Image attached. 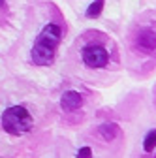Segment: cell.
<instances>
[{
	"label": "cell",
	"instance_id": "5",
	"mask_svg": "<svg viewBox=\"0 0 156 158\" xmlns=\"http://www.w3.org/2000/svg\"><path fill=\"white\" fill-rule=\"evenodd\" d=\"M135 45H138L141 51L150 53L156 49V32L152 30H141L138 34V40H135Z\"/></svg>",
	"mask_w": 156,
	"mask_h": 158
},
{
	"label": "cell",
	"instance_id": "2",
	"mask_svg": "<svg viewBox=\"0 0 156 158\" xmlns=\"http://www.w3.org/2000/svg\"><path fill=\"white\" fill-rule=\"evenodd\" d=\"M2 128L11 135H23L32 128V115L23 106H11L2 113Z\"/></svg>",
	"mask_w": 156,
	"mask_h": 158
},
{
	"label": "cell",
	"instance_id": "4",
	"mask_svg": "<svg viewBox=\"0 0 156 158\" xmlns=\"http://www.w3.org/2000/svg\"><path fill=\"white\" fill-rule=\"evenodd\" d=\"M83 106V96L75 90H66L60 98V107L64 111H77Z\"/></svg>",
	"mask_w": 156,
	"mask_h": 158
},
{
	"label": "cell",
	"instance_id": "8",
	"mask_svg": "<svg viewBox=\"0 0 156 158\" xmlns=\"http://www.w3.org/2000/svg\"><path fill=\"white\" fill-rule=\"evenodd\" d=\"M154 147H156V130H150L143 139V149H145V152H150V151H154Z\"/></svg>",
	"mask_w": 156,
	"mask_h": 158
},
{
	"label": "cell",
	"instance_id": "6",
	"mask_svg": "<svg viewBox=\"0 0 156 158\" xmlns=\"http://www.w3.org/2000/svg\"><path fill=\"white\" fill-rule=\"evenodd\" d=\"M98 134L102 135V139L104 141H113L115 137H117V134H119V126L117 124H102L100 128H98Z\"/></svg>",
	"mask_w": 156,
	"mask_h": 158
},
{
	"label": "cell",
	"instance_id": "1",
	"mask_svg": "<svg viewBox=\"0 0 156 158\" xmlns=\"http://www.w3.org/2000/svg\"><path fill=\"white\" fill-rule=\"evenodd\" d=\"M58 44H60V28L56 25H45L32 45V62L38 66H49L55 60Z\"/></svg>",
	"mask_w": 156,
	"mask_h": 158
},
{
	"label": "cell",
	"instance_id": "10",
	"mask_svg": "<svg viewBox=\"0 0 156 158\" xmlns=\"http://www.w3.org/2000/svg\"><path fill=\"white\" fill-rule=\"evenodd\" d=\"M4 2H6V0H0V6H2V4H4Z\"/></svg>",
	"mask_w": 156,
	"mask_h": 158
},
{
	"label": "cell",
	"instance_id": "9",
	"mask_svg": "<svg viewBox=\"0 0 156 158\" xmlns=\"http://www.w3.org/2000/svg\"><path fill=\"white\" fill-rule=\"evenodd\" d=\"M75 158H92V151H90V147H81L79 151H77Z\"/></svg>",
	"mask_w": 156,
	"mask_h": 158
},
{
	"label": "cell",
	"instance_id": "3",
	"mask_svg": "<svg viewBox=\"0 0 156 158\" xmlns=\"http://www.w3.org/2000/svg\"><path fill=\"white\" fill-rule=\"evenodd\" d=\"M81 56H83V62L88 68H104L109 62V53H107V49L102 47V45H96V44L85 45L81 49Z\"/></svg>",
	"mask_w": 156,
	"mask_h": 158
},
{
	"label": "cell",
	"instance_id": "7",
	"mask_svg": "<svg viewBox=\"0 0 156 158\" xmlns=\"http://www.w3.org/2000/svg\"><path fill=\"white\" fill-rule=\"evenodd\" d=\"M104 0H94V2L88 6V10H87V17L88 19H94V17H98L100 13H102V10H104Z\"/></svg>",
	"mask_w": 156,
	"mask_h": 158
}]
</instances>
